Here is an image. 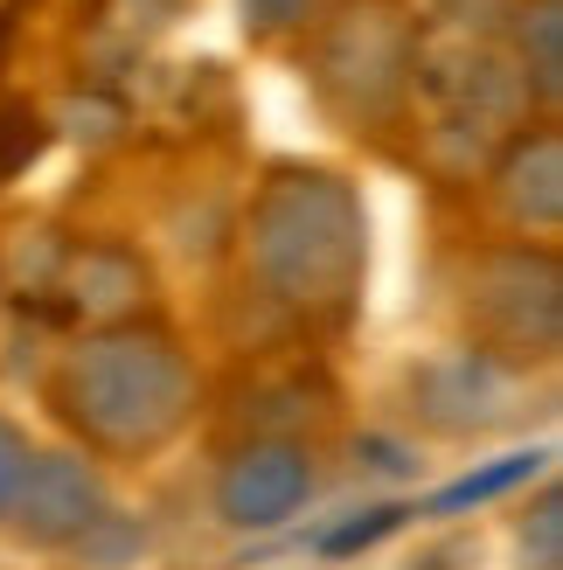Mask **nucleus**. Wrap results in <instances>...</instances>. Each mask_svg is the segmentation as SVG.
<instances>
[{
  "mask_svg": "<svg viewBox=\"0 0 563 570\" xmlns=\"http://www.w3.org/2000/svg\"><path fill=\"white\" fill-rule=\"evenodd\" d=\"M28 439H21V424H8L0 417V522H8V508H14V494H21V473H28Z\"/></svg>",
  "mask_w": 563,
  "mask_h": 570,
  "instance_id": "nucleus-13",
  "label": "nucleus"
},
{
  "mask_svg": "<svg viewBox=\"0 0 563 570\" xmlns=\"http://www.w3.org/2000/svg\"><path fill=\"white\" fill-rule=\"evenodd\" d=\"M56 396H63V417L91 445L154 452L181 432V417L195 404V376L167 334H105L70 355Z\"/></svg>",
  "mask_w": 563,
  "mask_h": 570,
  "instance_id": "nucleus-1",
  "label": "nucleus"
},
{
  "mask_svg": "<svg viewBox=\"0 0 563 570\" xmlns=\"http://www.w3.org/2000/svg\"><path fill=\"white\" fill-rule=\"evenodd\" d=\"M306 494H314V460L299 445H278V439L244 445L216 480V508L237 529H278L286 515L306 508Z\"/></svg>",
  "mask_w": 563,
  "mask_h": 570,
  "instance_id": "nucleus-4",
  "label": "nucleus"
},
{
  "mask_svg": "<svg viewBox=\"0 0 563 570\" xmlns=\"http://www.w3.org/2000/svg\"><path fill=\"white\" fill-rule=\"evenodd\" d=\"M8 42H14V14L0 8V63H8Z\"/></svg>",
  "mask_w": 563,
  "mask_h": 570,
  "instance_id": "nucleus-16",
  "label": "nucleus"
},
{
  "mask_svg": "<svg viewBox=\"0 0 563 570\" xmlns=\"http://www.w3.org/2000/svg\"><path fill=\"white\" fill-rule=\"evenodd\" d=\"M543 258H529V250H515V258H487L481 265V293H473V321L494 306H508V327L494 334V348L508 355H550L556 348V272L536 278V293H529V272H536Z\"/></svg>",
  "mask_w": 563,
  "mask_h": 570,
  "instance_id": "nucleus-5",
  "label": "nucleus"
},
{
  "mask_svg": "<svg viewBox=\"0 0 563 570\" xmlns=\"http://www.w3.org/2000/svg\"><path fill=\"white\" fill-rule=\"evenodd\" d=\"M306 8L314 0H244V21L250 28H293V21H306Z\"/></svg>",
  "mask_w": 563,
  "mask_h": 570,
  "instance_id": "nucleus-14",
  "label": "nucleus"
},
{
  "mask_svg": "<svg viewBox=\"0 0 563 570\" xmlns=\"http://www.w3.org/2000/svg\"><path fill=\"white\" fill-rule=\"evenodd\" d=\"M362 452H369V466H383V473L411 466V460H397V445H389V439H362Z\"/></svg>",
  "mask_w": 563,
  "mask_h": 570,
  "instance_id": "nucleus-15",
  "label": "nucleus"
},
{
  "mask_svg": "<svg viewBox=\"0 0 563 570\" xmlns=\"http://www.w3.org/2000/svg\"><path fill=\"white\" fill-rule=\"evenodd\" d=\"M543 466H550V452H508L501 466H481V473L453 480V488H438V494L425 501V515H460V508H481V501H494V494L522 488V480H536Z\"/></svg>",
  "mask_w": 563,
  "mask_h": 570,
  "instance_id": "nucleus-7",
  "label": "nucleus"
},
{
  "mask_svg": "<svg viewBox=\"0 0 563 570\" xmlns=\"http://www.w3.org/2000/svg\"><path fill=\"white\" fill-rule=\"evenodd\" d=\"M563 147H556V132H536V139H522V147L508 154V167H501V181H508V209L515 216H529V223H556V209H563V188H556V175H563Z\"/></svg>",
  "mask_w": 563,
  "mask_h": 570,
  "instance_id": "nucleus-6",
  "label": "nucleus"
},
{
  "mask_svg": "<svg viewBox=\"0 0 563 570\" xmlns=\"http://www.w3.org/2000/svg\"><path fill=\"white\" fill-rule=\"evenodd\" d=\"M70 550H77L83 570H126L139 550H147V522H139V515H119V508H105V515L83 529Z\"/></svg>",
  "mask_w": 563,
  "mask_h": 570,
  "instance_id": "nucleus-8",
  "label": "nucleus"
},
{
  "mask_svg": "<svg viewBox=\"0 0 563 570\" xmlns=\"http://www.w3.org/2000/svg\"><path fill=\"white\" fill-rule=\"evenodd\" d=\"M105 480L83 452H36L21 473V494H14V529L28 535L36 550H70L83 529L105 515Z\"/></svg>",
  "mask_w": 563,
  "mask_h": 570,
  "instance_id": "nucleus-3",
  "label": "nucleus"
},
{
  "mask_svg": "<svg viewBox=\"0 0 563 570\" xmlns=\"http://www.w3.org/2000/svg\"><path fill=\"white\" fill-rule=\"evenodd\" d=\"M42 147H49L42 111H28V105H8V111H0V181H14L21 167H36Z\"/></svg>",
  "mask_w": 563,
  "mask_h": 570,
  "instance_id": "nucleus-10",
  "label": "nucleus"
},
{
  "mask_svg": "<svg viewBox=\"0 0 563 570\" xmlns=\"http://www.w3.org/2000/svg\"><path fill=\"white\" fill-rule=\"evenodd\" d=\"M522 563L563 570V508H556V488L536 501V515H529V529H522Z\"/></svg>",
  "mask_w": 563,
  "mask_h": 570,
  "instance_id": "nucleus-11",
  "label": "nucleus"
},
{
  "mask_svg": "<svg viewBox=\"0 0 563 570\" xmlns=\"http://www.w3.org/2000/svg\"><path fill=\"white\" fill-rule=\"evenodd\" d=\"M411 515H417V508H404V501L362 508V515H348L342 529H327V535H320V557H355V550H369V543H383L389 529H404Z\"/></svg>",
  "mask_w": 563,
  "mask_h": 570,
  "instance_id": "nucleus-9",
  "label": "nucleus"
},
{
  "mask_svg": "<svg viewBox=\"0 0 563 570\" xmlns=\"http://www.w3.org/2000/svg\"><path fill=\"white\" fill-rule=\"evenodd\" d=\"M258 272L278 299H348L362 272V209L334 175H286L258 209Z\"/></svg>",
  "mask_w": 563,
  "mask_h": 570,
  "instance_id": "nucleus-2",
  "label": "nucleus"
},
{
  "mask_svg": "<svg viewBox=\"0 0 563 570\" xmlns=\"http://www.w3.org/2000/svg\"><path fill=\"white\" fill-rule=\"evenodd\" d=\"M522 56H536V91H543V105L556 98V0H543L536 14L522 21Z\"/></svg>",
  "mask_w": 563,
  "mask_h": 570,
  "instance_id": "nucleus-12",
  "label": "nucleus"
}]
</instances>
